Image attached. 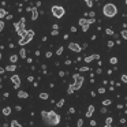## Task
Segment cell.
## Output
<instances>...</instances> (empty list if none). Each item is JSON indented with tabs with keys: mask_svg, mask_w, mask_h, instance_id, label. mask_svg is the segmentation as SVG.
I'll list each match as a JSON object with an SVG mask.
<instances>
[{
	"mask_svg": "<svg viewBox=\"0 0 127 127\" xmlns=\"http://www.w3.org/2000/svg\"><path fill=\"white\" fill-rule=\"evenodd\" d=\"M38 10H37V7H33L32 8V21H37L38 19Z\"/></svg>",
	"mask_w": 127,
	"mask_h": 127,
	"instance_id": "9",
	"label": "cell"
},
{
	"mask_svg": "<svg viewBox=\"0 0 127 127\" xmlns=\"http://www.w3.org/2000/svg\"><path fill=\"white\" fill-rule=\"evenodd\" d=\"M86 4H88V7H92L93 6V1H86Z\"/></svg>",
	"mask_w": 127,
	"mask_h": 127,
	"instance_id": "42",
	"label": "cell"
},
{
	"mask_svg": "<svg viewBox=\"0 0 127 127\" xmlns=\"http://www.w3.org/2000/svg\"><path fill=\"white\" fill-rule=\"evenodd\" d=\"M4 71H6V70H4V68H1V67H0V74H4Z\"/></svg>",
	"mask_w": 127,
	"mask_h": 127,
	"instance_id": "47",
	"label": "cell"
},
{
	"mask_svg": "<svg viewBox=\"0 0 127 127\" xmlns=\"http://www.w3.org/2000/svg\"><path fill=\"white\" fill-rule=\"evenodd\" d=\"M48 93H40V98L41 100H48Z\"/></svg>",
	"mask_w": 127,
	"mask_h": 127,
	"instance_id": "21",
	"label": "cell"
},
{
	"mask_svg": "<svg viewBox=\"0 0 127 127\" xmlns=\"http://www.w3.org/2000/svg\"><path fill=\"white\" fill-rule=\"evenodd\" d=\"M120 36L123 40H127V29H123V30L120 32Z\"/></svg>",
	"mask_w": 127,
	"mask_h": 127,
	"instance_id": "18",
	"label": "cell"
},
{
	"mask_svg": "<svg viewBox=\"0 0 127 127\" xmlns=\"http://www.w3.org/2000/svg\"><path fill=\"white\" fill-rule=\"evenodd\" d=\"M126 17H127V14H126Z\"/></svg>",
	"mask_w": 127,
	"mask_h": 127,
	"instance_id": "54",
	"label": "cell"
},
{
	"mask_svg": "<svg viewBox=\"0 0 127 127\" xmlns=\"http://www.w3.org/2000/svg\"><path fill=\"white\" fill-rule=\"evenodd\" d=\"M102 105H104V107H108V105H111V100H104V101H102Z\"/></svg>",
	"mask_w": 127,
	"mask_h": 127,
	"instance_id": "27",
	"label": "cell"
},
{
	"mask_svg": "<svg viewBox=\"0 0 127 127\" xmlns=\"http://www.w3.org/2000/svg\"><path fill=\"white\" fill-rule=\"evenodd\" d=\"M4 70H6V71L12 72V71H15V70H17V66H15V64H8V66H7Z\"/></svg>",
	"mask_w": 127,
	"mask_h": 127,
	"instance_id": "13",
	"label": "cell"
},
{
	"mask_svg": "<svg viewBox=\"0 0 127 127\" xmlns=\"http://www.w3.org/2000/svg\"><path fill=\"white\" fill-rule=\"evenodd\" d=\"M51 11H52V15H53V17L58 18V19L63 18L64 14H66V10H64L62 6H53L52 8H51Z\"/></svg>",
	"mask_w": 127,
	"mask_h": 127,
	"instance_id": "5",
	"label": "cell"
},
{
	"mask_svg": "<svg viewBox=\"0 0 127 127\" xmlns=\"http://www.w3.org/2000/svg\"><path fill=\"white\" fill-rule=\"evenodd\" d=\"M88 67H81V68H79V71H88Z\"/></svg>",
	"mask_w": 127,
	"mask_h": 127,
	"instance_id": "39",
	"label": "cell"
},
{
	"mask_svg": "<svg viewBox=\"0 0 127 127\" xmlns=\"http://www.w3.org/2000/svg\"><path fill=\"white\" fill-rule=\"evenodd\" d=\"M52 29H53V30H58V29H59V26H58V25H56V23H55V25L52 26Z\"/></svg>",
	"mask_w": 127,
	"mask_h": 127,
	"instance_id": "43",
	"label": "cell"
},
{
	"mask_svg": "<svg viewBox=\"0 0 127 127\" xmlns=\"http://www.w3.org/2000/svg\"><path fill=\"white\" fill-rule=\"evenodd\" d=\"M93 112H94V107H93V105H89L88 111H86V116H88V118H90V116L93 115Z\"/></svg>",
	"mask_w": 127,
	"mask_h": 127,
	"instance_id": "12",
	"label": "cell"
},
{
	"mask_svg": "<svg viewBox=\"0 0 127 127\" xmlns=\"http://www.w3.org/2000/svg\"><path fill=\"white\" fill-rule=\"evenodd\" d=\"M18 97H19V98H28L29 94H28V92H25V90H18Z\"/></svg>",
	"mask_w": 127,
	"mask_h": 127,
	"instance_id": "11",
	"label": "cell"
},
{
	"mask_svg": "<svg viewBox=\"0 0 127 127\" xmlns=\"http://www.w3.org/2000/svg\"><path fill=\"white\" fill-rule=\"evenodd\" d=\"M68 49L70 51H72V52H77V53H79L81 51H82V47H81L78 42H70L68 44Z\"/></svg>",
	"mask_w": 127,
	"mask_h": 127,
	"instance_id": "7",
	"label": "cell"
},
{
	"mask_svg": "<svg viewBox=\"0 0 127 127\" xmlns=\"http://www.w3.org/2000/svg\"><path fill=\"white\" fill-rule=\"evenodd\" d=\"M1 112H3L4 116H8V115H11V108L6 107V108H3V111H1Z\"/></svg>",
	"mask_w": 127,
	"mask_h": 127,
	"instance_id": "14",
	"label": "cell"
},
{
	"mask_svg": "<svg viewBox=\"0 0 127 127\" xmlns=\"http://www.w3.org/2000/svg\"><path fill=\"white\" fill-rule=\"evenodd\" d=\"M126 6H127V0H126Z\"/></svg>",
	"mask_w": 127,
	"mask_h": 127,
	"instance_id": "52",
	"label": "cell"
},
{
	"mask_svg": "<svg viewBox=\"0 0 127 127\" xmlns=\"http://www.w3.org/2000/svg\"><path fill=\"white\" fill-rule=\"evenodd\" d=\"M6 18H7V19H12V15H10V14H7V17H6Z\"/></svg>",
	"mask_w": 127,
	"mask_h": 127,
	"instance_id": "46",
	"label": "cell"
},
{
	"mask_svg": "<svg viewBox=\"0 0 127 127\" xmlns=\"http://www.w3.org/2000/svg\"><path fill=\"white\" fill-rule=\"evenodd\" d=\"M68 112H70V113H74V112H75V108H70Z\"/></svg>",
	"mask_w": 127,
	"mask_h": 127,
	"instance_id": "45",
	"label": "cell"
},
{
	"mask_svg": "<svg viewBox=\"0 0 127 127\" xmlns=\"http://www.w3.org/2000/svg\"><path fill=\"white\" fill-rule=\"evenodd\" d=\"M107 44H108V47H109V48H112L113 45H115V41H108Z\"/></svg>",
	"mask_w": 127,
	"mask_h": 127,
	"instance_id": "34",
	"label": "cell"
},
{
	"mask_svg": "<svg viewBox=\"0 0 127 127\" xmlns=\"http://www.w3.org/2000/svg\"><path fill=\"white\" fill-rule=\"evenodd\" d=\"M59 34V32L58 30H53V32H51V36H58Z\"/></svg>",
	"mask_w": 127,
	"mask_h": 127,
	"instance_id": "36",
	"label": "cell"
},
{
	"mask_svg": "<svg viewBox=\"0 0 127 127\" xmlns=\"http://www.w3.org/2000/svg\"><path fill=\"white\" fill-rule=\"evenodd\" d=\"M105 124H107V126H111V124H112V118H111V116L105 119Z\"/></svg>",
	"mask_w": 127,
	"mask_h": 127,
	"instance_id": "24",
	"label": "cell"
},
{
	"mask_svg": "<svg viewBox=\"0 0 127 127\" xmlns=\"http://www.w3.org/2000/svg\"><path fill=\"white\" fill-rule=\"evenodd\" d=\"M41 116H42V119L45 120V123L49 124V126H56V124L60 123V116H59L55 111H49V112L42 111Z\"/></svg>",
	"mask_w": 127,
	"mask_h": 127,
	"instance_id": "1",
	"label": "cell"
},
{
	"mask_svg": "<svg viewBox=\"0 0 127 127\" xmlns=\"http://www.w3.org/2000/svg\"><path fill=\"white\" fill-rule=\"evenodd\" d=\"M28 81H29V82H33V81H34V77H32V75H29V77H28Z\"/></svg>",
	"mask_w": 127,
	"mask_h": 127,
	"instance_id": "37",
	"label": "cell"
},
{
	"mask_svg": "<svg viewBox=\"0 0 127 127\" xmlns=\"http://www.w3.org/2000/svg\"><path fill=\"white\" fill-rule=\"evenodd\" d=\"M89 26H90L89 23H86V25H83V26H82V32H88V30H89Z\"/></svg>",
	"mask_w": 127,
	"mask_h": 127,
	"instance_id": "30",
	"label": "cell"
},
{
	"mask_svg": "<svg viewBox=\"0 0 127 127\" xmlns=\"http://www.w3.org/2000/svg\"><path fill=\"white\" fill-rule=\"evenodd\" d=\"M120 79H122V82H124V83H127V74H124V75H122V77H120Z\"/></svg>",
	"mask_w": 127,
	"mask_h": 127,
	"instance_id": "29",
	"label": "cell"
},
{
	"mask_svg": "<svg viewBox=\"0 0 127 127\" xmlns=\"http://www.w3.org/2000/svg\"><path fill=\"white\" fill-rule=\"evenodd\" d=\"M86 1H93V0H85V3H86Z\"/></svg>",
	"mask_w": 127,
	"mask_h": 127,
	"instance_id": "48",
	"label": "cell"
},
{
	"mask_svg": "<svg viewBox=\"0 0 127 127\" xmlns=\"http://www.w3.org/2000/svg\"><path fill=\"white\" fill-rule=\"evenodd\" d=\"M96 124H97L96 120H90V126H96Z\"/></svg>",
	"mask_w": 127,
	"mask_h": 127,
	"instance_id": "41",
	"label": "cell"
},
{
	"mask_svg": "<svg viewBox=\"0 0 127 127\" xmlns=\"http://www.w3.org/2000/svg\"><path fill=\"white\" fill-rule=\"evenodd\" d=\"M6 17H7V10L0 8V19H1V18H6Z\"/></svg>",
	"mask_w": 127,
	"mask_h": 127,
	"instance_id": "16",
	"label": "cell"
},
{
	"mask_svg": "<svg viewBox=\"0 0 127 127\" xmlns=\"http://www.w3.org/2000/svg\"><path fill=\"white\" fill-rule=\"evenodd\" d=\"M71 32L72 33H77V28H75V26H71Z\"/></svg>",
	"mask_w": 127,
	"mask_h": 127,
	"instance_id": "40",
	"label": "cell"
},
{
	"mask_svg": "<svg viewBox=\"0 0 127 127\" xmlns=\"http://www.w3.org/2000/svg\"><path fill=\"white\" fill-rule=\"evenodd\" d=\"M77 126H78V127H82V126H83V119H78Z\"/></svg>",
	"mask_w": 127,
	"mask_h": 127,
	"instance_id": "28",
	"label": "cell"
},
{
	"mask_svg": "<svg viewBox=\"0 0 127 127\" xmlns=\"http://www.w3.org/2000/svg\"><path fill=\"white\" fill-rule=\"evenodd\" d=\"M15 30H17V34L22 38L23 36L26 34V29H25V18H21V21L18 23H15L14 25Z\"/></svg>",
	"mask_w": 127,
	"mask_h": 127,
	"instance_id": "3",
	"label": "cell"
},
{
	"mask_svg": "<svg viewBox=\"0 0 127 127\" xmlns=\"http://www.w3.org/2000/svg\"><path fill=\"white\" fill-rule=\"evenodd\" d=\"M33 37H34V32L33 30H26V34L22 37V38H19V42H18V44H19L21 47H25L26 44H29V42L33 40Z\"/></svg>",
	"mask_w": 127,
	"mask_h": 127,
	"instance_id": "4",
	"label": "cell"
},
{
	"mask_svg": "<svg viewBox=\"0 0 127 127\" xmlns=\"http://www.w3.org/2000/svg\"><path fill=\"white\" fill-rule=\"evenodd\" d=\"M11 82L14 83V88L15 89H19V86H21V78H19V75H11Z\"/></svg>",
	"mask_w": 127,
	"mask_h": 127,
	"instance_id": "8",
	"label": "cell"
},
{
	"mask_svg": "<svg viewBox=\"0 0 127 127\" xmlns=\"http://www.w3.org/2000/svg\"><path fill=\"white\" fill-rule=\"evenodd\" d=\"M18 53H19V56L22 59H26V49H25V48H21V51Z\"/></svg>",
	"mask_w": 127,
	"mask_h": 127,
	"instance_id": "15",
	"label": "cell"
},
{
	"mask_svg": "<svg viewBox=\"0 0 127 127\" xmlns=\"http://www.w3.org/2000/svg\"><path fill=\"white\" fill-rule=\"evenodd\" d=\"M64 101H66V100H64V98L59 100V101H58V104H56V107H58V108H62V107H63V105H64Z\"/></svg>",
	"mask_w": 127,
	"mask_h": 127,
	"instance_id": "20",
	"label": "cell"
},
{
	"mask_svg": "<svg viewBox=\"0 0 127 127\" xmlns=\"http://www.w3.org/2000/svg\"><path fill=\"white\" fill-rule=\"evenodd\" d=\"M86 23H89V22H88V19H86V18H82V19H79V25H81V26L86 25Z\"/></svg>",
	"mask_w": 127,
	"mask_h": 127,
	"instance_id": "23",
	"label": "cell"
},
{
	"mask_svg": "<svg viewBox=\"0 0 127 127\" xmlns=\"http://www.w3.org/2000/svg\"><path fill=\"white\" fill-rule=\"evenodd\" d=\"M23 1H29V0H23Z\"/></svg>",
	"mask_w": 127,
	"mask_h": 127,
	"instance_id": "50",
	"label": "cell"
},
{
	"mask_svg": "<svg viewBox=\"0 0 127 127\" xmlns=\"http://www.w3.org/2000/svg\"><path fill=\"white\" fill-rule=\"evenodd\" d=\"M94 59H100V55H98V53H94V55L86 56V58H85V62H86V63H90V62L94 60Z\"/></svg>",
	"mask_w": 127,
	"mask_h": 127,
	"instance_id": "10",
	"label": "cell"
},
{
	"mask_svg": "<svg viewBox=\"0 0 127 127\" xmlns=\"http://www.w3.org/2000/svg\"><path fill=\"white\" fill-rule=\"evenodd\" d=\"M3 29H4V21L0 19V32H3Z\"/></svg>",
	"mask_w": 127,
	"mask_h": 127,
	"instance_id": "32",
	"label": "cell"
},
{
	"mask_svg": "<svg viewBox=\"0 0 127 127\" xmlns=\"http://www.w3.org/2000/svg\"><path fill=\"white\" fill-rule=\"evenodd\" d=\"M10 60H11L12 64H15V63H17V60H18V55H11V56H10Z\"/></svg>",
	"mask_w": 127,
	"mask_h": 127,
	"instance_id": "17",
	"label": "cell"
},
{
	"mask_svg": "<svg viewBox=\"0 0 127 127\" xmlns=\"http://www.w3.org/2000/svg\"><path fill=\"white\" fill-rule=\"evenodd\" d=\"M88 22H89V25H92V23H94V22H96V19H94V18H89V19H88Z\"/></svg>",
	"mask_w": 127,
	"mask_h": 127,
	"instance_id": "33",
	"label": "cell"
},
{
	"mask_svg": "<svg viewBox=\"0 0 127 127\" xmlns=\"http://www.w3.org/2000/svg\"><path fill=\"white\" fill-rule=\"evenodd\" d=\"M0 59H1V53H0Z\"/></svg>",
	"mask_w": 127,
	"mask_h": 127,
	"instance_id": "51",
	"label": "cell"
},
{
	"mask_svg": "<svg viewBox=\"0 0 127 127\" xmlns=\"http://www.w3.org/2000/svg\"><path fill=\"white\" fill-rule=\"evenodd\" d=\"M102 14L105 15L107 18H113L116 14H118V8H116L115 4L112 3H108L102 7Z\"/></svg>",
	"mask_w": 127,
	"mask_h": 127,
	"instance_id": "2",
	"label": "cell"
},
{
	"mask_svg": "<svg viewBox=\"0 0 127 127\" xmlns=\"http://www.w3.org/2000/svg\"><path fill=\"white\" fill-rule=\"evenodd\" d=\"M74 88H72V85H70L68 86V89H67V93H68V94H72V93H74Z\"/></svg>",
	"mask_w": 127,
	"mask_h": 127,
	"instance_id": "26",
	"label": "cell"
},
{
	"mask_svg": "<svg viewBox=\"0 0 127 127\" xmlns=\"http://www.w3.org/2000/svg\"><path fill=\"white\" fill-rule=\"evenodd\" d=\"M51 56H52V52H47V53H45V58H48V59H49Z\"/></svg>",
	"mask_w": 127,
	"mask_h": 127,
	"instance_id": "38",
	"label": "cell"
},
{
	"mask_svg": "<svg viewBox=\"0 0 127 127\" xmlns=\"http://www.w3.org/2000/svg\"><path fill=\"white\" fill-rule=\"evenodd\" d=\"M11 127H22V124H21L18 120H12L11 122Z\"/></svg>",
	"mask_w": 127,
	"mask_h": 127,
	"instance_id": "19",
	"label": "cell"
},
{
	"mask_svg": "<svg viewBox=\"0 0 127 127\" xmlns=\"http://www.w3.org/2000/svg\"><path fill=\"white\" fill-rule=\"evenodd\" d=\"M64 75H66V74H64V71H60V72H59V77H62V78H63Z\"/></svg>",
	"mask_w": 127,
	"mask_h": 127,
	"instance_id": "44",
	"label": "cell"
},
{
	"mask_svg": "<svg viewBox=\"0 0 127 127\" xmlns=\"http://www.w3.org/2000/svg\"><path fill=\"white\" fill-rule=\"evenodd\" d=\"M63 51H64V48H63V47H59V48H58V51H56V55L60 56L62 53H63Z\"/></svg>",
	"mask_w": 127,
	"mask_h": 127,
	"instance_id": "22",
	"label": "cell"
},
{
	"mask_svg": "<svg viewBox=\"0 0 127 127\" xmlns=\"http://www.w3.org/2000/svg\"><path fill=\"white\" fill-rule=\"evenodd\" d=\"M126 108H127V104H126Z\"/></svg>",
	"mask_w": 127,
	"mask_h": 127,
	"instance_id": "53",
	"label": "cell"
},
{
	"mask_svg": "<svg viewBox=\"0 0 127 127\" xmlns=\"http://www.w3.org/2000/svg\"><path fill=\"white\" fill-rule=\"evenodd\" d=\"M0 101H1V100H0Z\"/></svg>",
	"mask_w": 127,
	"mask_h": 127,
	"instance_id": "55",
	"label": "cell"
},
{
	"mask_svg": "<svg viewBox=\"0 0 127 127\" xmlns=\"http://www.w3.org/2000/svg\"><path fill=\"white\" fill-rule=\"evenodd\" d=\"M109 63L111 64H116V63H118V58H115V56H113V58H111L109 59Z\"/></svg>",
	"mask_w": 127,
	"mask_h": 127,
	"instance_id": "25",
	"label": "cell"
},
{
	"mask_svg": "<svg viewBox=\"0 0 127 127\" xmlns=\"http://www.w3.org/2000/svg\"><path fill=\"white\" fill-rule=\"evenodd\" d=\"M98 93H100V94L105 93V88H100V89H98Z\"/></svg>",
	"mask_w": 127,
	"mask_h": 127,
	"instance_id": "35",
	"label": "cell"
},
{
	"mask_svg": "<svg viewBox=\"0 0 127 127\" xmlns=\"http://www.w3.org/2000/svg\"><path fill=\"white\" fill-rule=\"evenodd\" d=\"M104 127H109V126H107V124H105V126H104Z\"/></svg>",
	"mask_w": 127,
	"mask_h": 127,
	"instance_id": "49",
	"label": "cell"
},
{
	"mask_svg": "<svg viewBox=\"0 0 127 127\" xmlns=\"http://www.w3.org/2000/svg\"><path fill=\"white\" fill-rule=\"evenodd\" d=\"M72 79H74V83H71V85L74 88V90H79L83 85V77L79 74H75V75H72Z\"/></svg>",
	"mask_w": 127,
	"mask_h": 127,
	"instance_id": "6",
	"label": "cell"
},
{
	"mask_svg": "<svg viewBox=\"0 0 127 127\" xmlns=\"http://www.w3.org/2000/svg\"><path fill=\"white\" fill-rule=\"evenodd\" d=\"M105 33H107L108 36H113V30H112V29H107V30H105Z\"/></svg>",
	"mask_w": 127,
	"mask_h": 127,
	"instance_id": "31",
	"label": "cell"
}]
</instances>
